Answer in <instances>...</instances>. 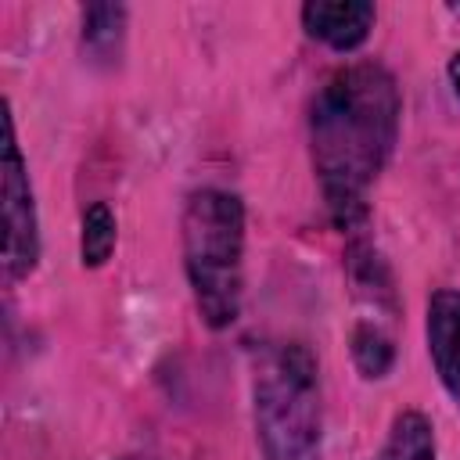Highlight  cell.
<instances>
[{"mask_svg": "<svg viewBox=\"0 0 460 460\" xmlns=\"http://www.w3.org/2000/svg\"><path fill=\"white\" fill-rule=\"evenodd\" d=\"M349 356L363 381H381L395 367V341L377 320L363 316L349 331Z\"/></svg>", "mask_w": 460, "mask_h": 460, "instance_id": "obj_10", "label": "cell"}, {"mask_svg": "<svg viewBox=\"0 0 460 460\" xmlns=\"http://www.w3.org/2000/svg\"><path fill=\"white\" fill-rule=\"evenodd\" d=\"M345 277L349 288L359 302L374 305V313H399V295H395V277L392 266L385 262V255L367 241V237H352L349 252H345Z\"/></svg>", "mask_w": 460, "mask_h": 460, "instance_id": "obj_7", "label": "cell"}, {"mask_svg": "<svg viewBox=\"0 0 460 460\" xmlns=\"http://www.w3.org/2000/svg\"><path fill=\"white\" fill-rule=\"evenodd\" d=\"M309 162L334 230L356 234L370 216V190L388 169L399 129L402 93L381 61L334 68L309 97Z\"/></svg>", "mask_w": 460, "mask_h": 460, "instance_id": "obj_1", "label": "cell"}, {"mask_svg": "<svg viewBox=\"0 0 460 460\" xmlns=\"http://www.w3.org/2000/svg\"><path fill=\"white\" fill-rule=\"evenodd\" d=\"M248 212L226 187H194L180 212V255L194 309L208 331H226L244 302Z\"/></svg>", "mask_w": 460, "mask_h": 460, "instance_id": "obj_3", "label": "cell"}, {"mask_svg": "<svg viewBox=\"0 0 460 460\" xmlns=\"http://www.w3.org/2000/svg\"><path fill=\"white\" fill-rule=\"evenodd\" d=\"M119 460H155L151 453H126V456H119Z\"/></svg>", "mask_w": 460, "mask_h": 460, "instance_id": "obj_13", "label": "cell"}, {"mask_svg": "<svg viewBox=\"0 0 460 460\" xmlns=\"http://www.w3.org/2000/svg\"><path fill=\"white\" fill-rule=\"evenodd\" d=\"M424 345L442 392L460 410V288H435L428 295Z\"/></svg>", "mask_w": 460, "mask_h": 460, "instance_id": "obj_5", "label": "cell"}, {"mask_svg": "<svg viewBox=\"0 0 460 460\" xmlns=\"http://www.w3.org/2000/svg\"><path fill=\"white\" fill-rule=\"evenodd\" d=\"M248 392L262 460H323L320 363L305 341H259L252 349Z\"/></svg>", "mask_w": 460, "mask_h": 460, "instance_id": "obj_2", "label": "cell"}, {"mask_svg": "<svg viewBox=\"0 0 460 460\" xmlns=\"http://www.w3.org/2000/svg\"><path fill=\"white\" fill-rule=\"evenodd\" d=\"M119 219L108 201H90L79 216V262L83 270H101L115 255Z\"/></svg>", "mask_w": 460, "mask_h": 460, "instance_id": "obj_11", "label": "cell"}, {"mask_svg": "<svg viewBox=\"0 0 460 460\" xmlns=\"http://www.w3.org/2000/svg\"><path fill=\"white\" fill-rule=\"evenodd\" d=\"M0 219H4V280H29L43 255L40 208L29 176V162L18 144L11 101L4 104V155H0Z\"/></svg>", "mask_w": 460, "mask_h": 460, "instance_id": "obj_4", "label": "cell"}, {"mask_svg": "<svg viewBox=\"0 0 460 460\" xmlns=\"http://www.w3.org/2000/svg\"><path fill=\"white\" fill-rule=\"evenodd\" d=\"M446 79H449V86H453V97L460 101V50H453V58H449V65H446Z\"/></svg>", "mask_w": 460, "mask_h": 460, "instance_id": "obj_12", "label": "cell"}, {"mask_svg": "<svg viewBox=\"0 0 460 460\" xmlns=\"http://www.w3.org/2000/svg\"><path fill=\"white\" fill-rule=\"evenodd\" d=\"M367 460H438L435 424L420 410H399L385 431V442Z\"/></svg>", "mask_w": 460, "mask_h": 460, "instance_id": "obj_9", "label": "cell"}, {"mask_svg": "<svg viewBox=\"0 0 460 460\" xmlns=\"http://www.w3.org/2000/svg\"><path fill=\"white\" fill-rule=\"evenodd\" d=\"M129 7L126 4H86L79 11V50L93 68H115L126 47Z\"/></svg>", "mask_w": 460, "mask_h": 460, "instance_id": "obj_8", "label": "cell"}, {"mask_svg": "<svg viewBox=\"0 0 460 460\" xmlns=\"http://www.w3.org/2000/svg\"><path fill=\"white\" fill-rule=\"evenodd\" d=\"M309 40L331 47L334 54H356L377 22V7L367 0H309L298 11Z\"/></svg>", "mask_w": 460, "mask_h": 460, "instance_id": "obj_6", "label": "cell"}]
</instances>
